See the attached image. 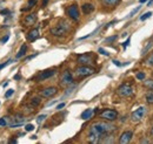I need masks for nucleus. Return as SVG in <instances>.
I'll return each instance as SVG.
<instances>
[{"instance_id": "obj_31", "label": "nucleus", "mask_w": 153, "mask_h": 144, "mask_svg": "<svg viewBox=\"0 0 153 144\" xmlns=\"http://www.w3.org/2000/svg\"><path fill=\"white\" fill-rule=\"evenodd\" d=\"M137 78H138V80H144V78H145V74H144L143 72L138 73V74H137Z\"/></svg>"}, {"instance_id": "obj_34", "label": "nucleus", "mask_w": 153, "mask_h": 144, "mask_svg": "<svg viewBox=\"0 0 153 144\" xmlns=\"http://www.w3.org/2000/svg\"><path fill=\"white\" fill-rule=\"evenodd\" d=\"M8 39H9V35H5L3 39H1V44H6L8 41Z\"/></svg>"}, {"instance_id": "obj_42", "label": "nucleus", "mask_w": 153, "mask_h": 144, "mask_svg": "<svg viewBox=\"0 0 153 144\" xmlns=\"http://www.w3.org/2000/svg\"><path fill=\"white\" fill-rule=\"evenodd\" d=\"M9 143H17V139H9Z\"/></svg>"}, {"instance_id": "obj_35", "label": "nucleus", "mask_w": 153, "mask_h": 144, "mask_svg": "<svg viewBox=\"0 0 153 144\" xmlns=\"http://www.w3.org/2000/svg\"><path fill=\"white\" fill-rule=\"evenodd\" d=\"M64 107H65V103H60V104H58V106H57V110H60Z\"/></svg>"}, {"instance_id": "obj_10", "label": "nucleus", "mask_w": 153, "mask_h": 144, "mask_svg": "<svg viewBox=\"0 0 153 144\" xmlns=\"http://www.w3.org/2000/svg\"><path fill=\"white\" fill-rule=\"evenodd\" d=\"M58 93V88L57 87H47L40 91V96L41 97H52Z\"/></svg>"}, {"instance_id": "obj_28", "label": "nucleus", "mask_w": 153, "mask_h": 144, "mask_svg": "<svg viewBox=\"0 0 153 144\" xmlns=\"http://www.w3.org/2000/svg\"><path fill=\"white\" fill-rule=\"evenodd\" d=\"M25 130H26V131H32V130H34V125L33 124H26L25 125Z\"/></svg>"}, {"instance_id": "obj_19", "label": "nucleus", "mask_w": 153, "mask_h": 144, "mask_svg": "<svg viewBox=\"0 0 153 144\" xmlns=\"http://www.w3.org/2000/svg\"><path fill=\"white\" fill-rule=\"evenodd\" d=\"M144 82H143V84H144V87H146L148 90H153V80L152 78H147V80H143Z\"/></svg>"}, {"instance_id": "obj_38", "label": "nucleus", "mask_w": 153, "mask_h": 144, "mask_svg": "<svg viewBox=\"0 0 153 144\" xmlns=\"http://www.w3.org/2000/svg\"><path fill=\"white\" fill-rule=\"evenodd\" d=\"M113 63L116 64V66H123V64H121L119 61H116V60H113Z\"/></svg>"}, {"instance_id": "obj_4", "label": "nucleus", "mask_w": 153, "mask_h": 144, "mask_svg": "<svg viewBox=\"0 0 153 144\" xmlns=\"http://www.w3.org/2000/svg\"><path fill=\"white\" fill-rule=\"evenodd\" d=\"M66 14L68 15L70 19H72L73 21H78L79 18H80V13H79V9H78V6H76L75 4L71 5L67 7L66 9Z\"/></svg>"}, {"instance_id": "obj_30", "label": "nucleus", "mask_w": 153, "mask_h": 144, "mask_svg": "<svg viewBox=\"0 0 153 144\" xmlns=\"http://www.w3.org/2000/svg\"><path fill=\"white\" fill-rule=\"evenodd\" d=\"M117 35H114V36H111V38H107L106 40H105V42H113L114 40H117Z\"/></svg>"}, {"instance_id": "obj_16", "label": "nucleus", "mask_w": 153, "mask_h": 144, "mask_svg": "<svg viewBox=\"0 0 153 144\" xmlns=\"http://www.w3.org/2000/svg\"><path fill=\"white\" fill-rule=\"evenodd\" d=\"M93 113H94V110L93 109H86V110H84L83 113H81V120H90L91 117L93 116Z\"/></svg>"}, {"instance_id": "obj_29", "label": "nucleus", "mask_w": 153, "mask_h": 144, "mask_svg": "<svg viewBox=\"0 0 153 144\" xmlns=\"http://www.w3.org/2000/svg\"><path fill=\"white\" fill-rule=\"evenodd\" d=\"M45 119H46V115H40V116L37 117V122H38V123H41Z\"/></svg>"}, {"instance_id": "obj_20", "label": "nucleus", "mask_w": 153, "mask_h": 144, "mask_svg": "<svg viewBox=\"0 0 153 144\" xmlns=\"http://www.w3.org/2000/svg\"><path fill=\"white\" fill-rule=\"evenodd\" d=\"M145 98H146V102L148 104H153V90L147 91L146 95H145Z\"/></svg>"}, {"instance_id": "obj_1", "label": "nucleus", "mask_w": 153, "mask_h": 144, "mask_svg": "<svg viewBox=\"0 0 153 144\" xmlns=\"http://www.w3.org/2000/svg\"><path fill=\"white\" fill-rule=\"evenodd\" d=\"M116 130V127L107 122H95L91 125L88 131V142L92 144L101 143L105 136Z\"/></svg>"}, {"instance_id": "obj_27", "label": "nucleus", "mask_w": 153, "mask_h": 144, "mask_svg": "<svg viewBox=\"0 0 153 144\" xmlns=\"http://www.w3.org/2000/svg\"><path fill=\"white\" fill-rule=\"evenodd\" d=\"M13 94H14V90H13V89H9V90H7V91H6L5 97H6V98H8V97H11Z\"/></svg>"}, {"instance_id": "obj_41", "label": "nucleus", "mask_w": 153, "mask_h": 144, "mask_svg": "<svg viewBox=\"0 0 153 144\" xmlns=\"http://www.w3.org/2000/svg\"><path fill=\"white\" fill-rule=\"evenodd\" d=\"M19 78H20V75H19V74H17V75L14 76V80H19Z\"/></svg>"}, {"instance_id": "obj_11", "label": "nucleus", "mask_w": 153, "mask_h": 144, "mask_svg": "<svg viewBox=\"0 0 153 144\" xmlns=\"http://www.w3.org/2000/svg\"><path fill=\"white\" fill-rule=\"evenodd\" d=\"M54 74H56V70L54 69H47V70L41 72L39 75L35 77V80L38 82H39V81H44V80H47V78H49V77H52Z\"/></svg>"}, {"instance_id": "obj_36", "label": "nucleus", "mask_w": 153, "mask_h": 144, "mask_svg": "<svg viewBox=\"0 0 153 144\" xmlns=\"http://www.w3.org/2000/svg\"><path fill=\"white\" fill-rule=\"evenodd\" d=\"M37 55H38V53H35V54H33V55H30V56H27V58H26V61H30V60H32V59H33V58H35Z\"/></svg>"}, {"instance_id": "obj_7", "label": "nucleus", "mask_w": 153, "mask_h": 144, "mask_svg": "<svg viewBox=\"0 0 153 144\" xmlns=\"http://www.w3.org/2000/svg\"><path fill=\"white\" fill-rule=\"evenodd\" d=\"M76 62L79 64H85V66H91L94 62V56L91 53H86V54H81L76 59Z\"/></svg>"}, {"instance_id": "obj_8", "label": "nucleus", "mask_w": 153, "mask_h": 144, "mask_svg": "<svg viewBox=\"0 0 153 144\" xmlns=\"http://www.w3.org/2000/svg\"><path fill=\"white\" fill-rule=\"evenodd\" d=\"M72 83H73V76H72L71 72L68 69L64 70L62 74H61V76H60V84L66 87V86H70Z\"/></svg>"}, {"instance_id": "obj_12", "label": "nucleus", "mask_w": 153, "mask_h": 144, "mask_svg": "<svg viewBox=\"0 0 153 144\" xmlns=\"http://www.w3.org/2000/svg\"><path fill=\"white\" fill-rule=\"evenodd\" d=\"M37 22V14L35 13H31V14L26 15L24 19V25L25 26H32Z\"/></svg>"}, {"instance_id": "obj_13", "label": "nucleus", "mask_w": 153, "mask_h": 144, "mask_svg": "<svg viewBox=\"0 0 153 144\" xmlns=\"http://www.w3.org/2000/svg\"><path fill=\"white\" fill-rule=\"evenodd\" d=\"M132 131H124L123 134H121V136H120V138H119V143L120 144H126V143H129L130 141H131V138H132Z\"/></svg>"}, {"instance_id": "obj_22", "label": "nucleus", "mask_w": 153, "mask_h": 144, "mask_svg": "<svg viewBox=\"0 0 153 144\" xmlns=\"http://www.w3.org/2000/svg\"><path fill=\"white\" fill-rule=\"evenodd\" d=\"M40 102H41V100L39 98V97H33V98H31V106L32 107H37V106H39L40 104Z\"/></svg>"}, {"instance_id": "obj_43", "label": "nucleus", "mask_w": 153, "mask_h": 144, "mask_svg": "<svg viewBox=\"0 0 153 144\" xmlns=\"http://www.w3.org/2000/svg\"><path fill=\"white\" fill-rule=\"evenodd\" d=\"M146 1H147V0H139L140 4H144V3H146Z\"/></svg>"}, {"instance_id": "obj_5", "label": "nucleus", "mask_w": 153, "mask_h": 144, "mask_svg": "<svg viewBox=\"0 0 153 144\" xmlns=\"http://www.w3.org/2000/svg\"><path fill=\"white\" fill-rule=\"evenodd\" d=\"M117 93L119 96L121 97H129V96H132L133 95V89L130 84H127V83H124L121 86H119L118 90H117Z\"/></svg>"}, {"instance_id": "obj_9", "label": "nucleus", "mask_w": 153, "mask_h": 144, "mask_svg": "<svg viewBox=\"0 0 153 144\" xmlns=\"http://www.w3.org/2000/svg\"><path fill=\"white\" fill-rule=\"evenodd\" d=\"M146 114V108L145 107H139L138 109H135L132 115H131V120L133 122H140L143 119H144V116Z\"/></svg>"}, {"instance_id": "obj_26", "label": "nucleus", "mask_w": 153, "mask_h": 144, "mask_svg": "<svg viewBox=\"0 0 153 144\" xmlns=\"http://www.w3.org/2000/svg\"><path fill=\"white\" fill-rule=\"evenodd\" d=\"M6 125H7V119L6 117L0 119V127H6Z\"/></svg>"}, {"instance_id": "obj_25", "label": "nucleus", "mask_w": 153, "mask_h": 144, "mask_svg": "<svg viewBox=\"0 0 153 144\" xmlns=\"http://www.w3.org/2000/svg\"><path fill=\"white\" fill-rule=\"evenodd\" d=\"M151 15H152V12H147V13H145V14H143L141 17H140V20H141V21H144V20L148 19Z\"/></svg>"}, {"instance_id": "obj_23", "label": "nucleus", "mask_w": 153, "mask_h": 144, "mask_svg": "<svg viewBox=\"0 0 153 144\" xmlns=\"http://www.w3.org/2000/svg\"><path fill=\"white\" fill-rule=\"evenodd\" d=\"M37 4V0H28V4H27V7H25V8H22L21 11L22 12H25V11H28V9H31L34 5Z\"/></svg>"}, {"instance_id": "obj_2", "label": "nucleus", "mask_w": 153, "mask_h": 144, "mask_svg": "<svg viewBox=\"0 0 153 144\" xmlns=\"http://www.w3.org/2000/svg\"><path fill=\"white\" fill-rule=\"evenodd\" d=\"M70 28H71L70 23L65 20H62L56 26V27L51 28V33H52L54 36H61V35H65L70 31Z\"/></svg>"}, {"instance_id": "obj_15", "label": "nucleus", "mask_w": 153, "mask_h": 144, "mask_svg": "<svg viewBox=\"0 0 153 144\" xmlns=\"http://www.w3.org/2000/svg\"><path fill=\"white\" fill-rule=\"evenodd\" d=\"M81 11L84 14H90V13H92L94 11V6L92 4H84L81 6Z\"/></svg>"}, {"instance_id": "obj_45", "label": "nucleus", "mask_w": 153, "mask_h": 144, "mask_svg": "<svg viewBox=\"0 0 153 144\" xmlns=\"http://www.w3.org/2000/svg\"><path fill=\"white\" fill-rule=\"evenodd\" d=\"M151 136H152V137H153V128H152V129H151Z\"/></svg>"}, {"instance_id": "obj_18", "label": "nucleus", "mask_w": 153, "mask_h": 144, "mask_svg": "<svg viewBox=\"0 0 153 144\" xmlns=\"http://www.w3.org/2000/svg\"><path fill=\"white\" fill-rule=\"evenodd\" d=\"M26 50H27V46H26V45H22V46L20 47L19 52H18V54L16 55V59H20V58H22L25 54H26Z\"/></svg>"}, {"instance_id": "obj_39", "label": "nucleus", "mask_w": 153, "mask_h": 144, "mask_svg": "<svg viewBox=\"0 0 153 144\" xmlns=\"http://www.w3.org/2000/svg\"><path fill=\"white\" fill-rule=\"evenodd\" d=\"M48 4V0H43V7H46Z\"/></svg>"}, {"instance_id": "obj_40", "label": "nucleus", "mask_w": 153, "mask_h": 144, "mask_svg": "<svg viewBox=\"0 0 153 144\" xmlns=\"http://www.w3.org/2000/svg\"><path fill=\"white\" fill-rule=\"evenodd\" d=\"M127 45H130V38H129V40H127V41H126V42L124 44V47H126Z\"/></svg>"}, {"instance_id": "obj_17", "label": "nucleus", "mask_w": 153, "mask_h": 144, "mask_svg": "<svg viewBox=\"0 0 153 144\" xmlns=\"http://www.w3.org/2000/svg\"><path fill=\"white\" fill-rule=\"evenodd\" d=\"M101 3L106 7H116L120 3V0H101Z\"/></svg>"}, {"instance_id": "obj_37", "label": "nucleus", "mask_w": 153, "mask_h": 144, "mask_svg": "<svg viewBox=\"0 0 153 144\" xmlns=\"http://www.w3.org/2000/svg\"><path fill=\"white\" fill-rule=\"evenodd\" d=\"M0 14H9V11H7V9H4V11H1V12H0Z\"/></svg>"}, {"instance_id": "obj_3", "label": "nucleus", "mask_w": 153, "mask_h": 144, "mask_svg": "<svg viewBox=\"0 0 153 144\" xmlns=\"http://www.w3.org/2000/svg\"><path fill=\"white\" fill-rule=\"evenodd\" d=\"M75 75L78 77H86V76H90L92 74L95 73V69L91 66H85V64H80L79 67H76L74 70Z\"/></svg>"}, {"instance_id": "obj_44", "label": "nucleus", "mask_w": 153, "mask_h": 144, "mask_svg": "<svg viewBox=\"0 0 153 144\" xmlns=\"http://www.w3.org/2000/svg\"><path fill=\"white\" fill-rule=\"evenodd\" d=\"M141 143H148V141H146V139H141Z\"/></svg>"}, {"instance_id": "obj_6", "label": "nucleus", "mask_w": 153, "mask_h": 144, "mask_svg": "<svg viewBox=\"0 0 153 144\" xmlns=\"http://www.w3.org/2000/svg\"><path fill=\"white\" fill-rule=\"evenodd\" d=\"M100 117L105 121H108V122H112L114 120H117L118 117V113L113 109H105L104 111L100 113Z\"/></svg>"}, {"instance_id": "obj_14", "label": "nucleus", "mask_w": 153, "mask_h": 144, "mask_svg": "<svg viewBox=\"0 0 153 144\" xmlns=\"http://www.w3.org/2000/svg\"><path fill=\"white\" fill-rule=\"evenodd\" d=\"M38 38H39V29H38V28H33V29H31L27 33V40L31 41V42L37 40Z\"/></svg>"}, {"instance_id": "obj_32", "label": "nucleus", "mask_w": 153, "mask_h": 144, "mask_svg": "<svg viewBox=\"0 0 153 144\" xmlns=\"http://www.w3.org/2000/svg\"><path fill=\"white\" fill-rule=\"evenodd\" d=\"M11 62H12V59H9V60H8L7 62H5V63H3V64H0V70H1L3 68H5L6 66H8V64H9Z\"/></svg>"}, {"instance_id": "obj_21", "label": "nucleus", "mask_w": 153, "mask_h": 144, "mask_svg": "<svg viewBox=\"0 0 153 144\" xmlns=\"http://www.w3.org/2000/svg\"><path fill=\"white\" fill-rule=\"evenodd\" d=\"M145 64L147 67H153V53H151L147 56V59L145 60Z\"/></svg>"}, {"instance_id": "obj_33", "label": "nucleus", "mask_w": 153, "mask_h": 144, "mask_svg": "<svg viewBox=\"0 0 153 144\" xmlns=\"http://www.w3.org/2000/svg\"><path fill=\"white\" fill-rule=\"evenodd\" d=\"M98 52H99V53H100V54H103V55H105V56H108V53H107V52H106L105 49H103V48H99V49H98Z\"/></svg>"}, {"instance_id": "obj_24", "label": "nucleus", "mask_w": 153, "mask_h": 144, "mask_svg": "<svg viewBox=\"0 0 153 144\" xmlns=\"http://www.w3.org/2000/svg\"><path fill=\"white\" fill-rule=\"evenodd\" d=\"M140 8H141V6H138V7H135V8H134V9H133V11H132V12L130 13V14H129V17H130V18L134 17V15L137 14V13H138V12L140 11Z\"/></svg>"}]
</instances>
